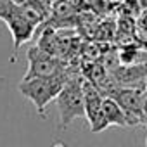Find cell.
Here are the masks:
<instances>
[{
	"mask_svg": "<svg viewBox=\"0 0 147 147\" xmlns=\"http://www.w3.org/2000/svg\"><path fill=\"white\" fill-rule=\"evenodd\" d=\"M71 76L67 75V71L61 73L55 76H47V78H31V80H23L19 83V92L33 102L36 107V113L40 116H45L47 106L57 99L61 94L62 87Z\"/></svg>",
	"mask_w": 147,
	"mask_h": 147,
	"instance_id": "6da1fadb",
	"label": "cell"
},
{
	"mask_svg": "<svg viewBox=\"0 0 147 147\" xmlns=\"http://www.w3.org/2000/svg\"><path fill=\"white\" fill-rule=\"evenodd\" d=\"M82 82H83V78L71 76L55 99L59 119H61V128H66L76 118L85 116V99H83Z\"/></svg>",
	"mask_w": 147,
	"mask_h": 147,
	"instance_id": "7a4b0ae2",
	"label": "cell"
},
{
	"mask_svg": "<svg viewBox=\"0 0 147 147\" xmlns=\"http://www.w3.org/2000/svg\"><path fill=\"white\" fill-rule=\"evenodd\" d=\"M0 21L5 23V26L9 28V31L12 35V40H14L12 61H14L19 49L23 47V43H26L33 38V35L36 31V26H33L26 19L23 7L14 5L11 0H0Z\"/></svg>",
	"mask_w": 147,
	"mask_h": 147,
	"instance_id": "3957f363",
	"label": "cell"
},
{
	"mask_svg": "<svg viewBox=\"0 0 147 147\" xmlns=\"http://www.w3.org/2000/svg\"><path fill=\"white\" fill-rule=\"evenodd\" d=\"M145 90L147 85L142 87H131V88H118L113 99L121 106L126 116L128 126H138V125H147L145 116H144V100H145Z\"/></svg>",
	"mask_w": 147,
	"mask_h": 147,
	"instance_id": "277c9868",
	"label": "cell"
},
{
	"mask_svg": "<svg viewBox=\"0 0 147 147\" xmlns=\"http://www.w3.org/2000/svg\"><path fill=\"white\" fill-rule=\"evenodd\" d=\"M28 71L23 80H31V78H47V76H55L66 71L62 61L57 55H50L43 52L38 45L31 47L28 50Z\"/></svg>",
	"mask_w": 147,
	"mask_h": 147,
	"instance_id": "5b68a950",
	"label": "cell"
},
{
	"mask_svg": "<svg viewBox=\"0 0 147 147\" xmlns=\"http://www.w3.org/2000/svg\"><path fill=\"white\" fill-rule=\"evenodd\" d=\"M82 87H83V99H85V118L88 121L90 131L100 133L109 126L104 118V113H102V99L104 97L99 92V88L87 78H83Z\"/></svg>",
	"mask_w": 147,
	"mask_h": 147,
	"instance_id": "8992f818",
	"label": "cell"
},
{
	"mask_svg": "<svg viewBox=\"0 0 147 147\" xmlns=\"http://www.w3.org/2000/svg\"><path fill=\"white\" fill-rule=\"evenodd\" d=\"M109 75L113 76L116 85L121 88L142 87V85H145V78H147V62L119 64L109 71Z\"/></svg>",
	"mask_w": 147,
	"mask_h": 147,
	"instance_id": "52a82bcc",
	"label": "cell"
},
{
	"mask_svg": "<svg viewBox=\"0 0 147 147\" xmlns=\"http://www.w3.org/2000/svg\"><path fill=\"white\" fill-rule=\"evenodd\" d=\"M102 113H104V118H106L109 126L111 125H114V126H128L125 111L121 109V106L113 97H104L102 99Z\"/></svg>",
	"mask_w": 147,
	"mask_h": 147,
	"instance_id": "ba28073f",
	"label": "cell"
},
{
	"mask_svg": "<svg viewBox=\"0 0 147 147\" xmlns=\"http://www.w3.org/2000/svg\"><path fill=\"white\" fill-rule=\"evenodd\" d=\"M52 14L59 19H64V18H69L73 12H75V5H73L71 0H57V2L52 5Z\"/></svg>",
	"mask_w": 147,
	"mask_h": 147,
	"instance_id": "9c48e42d",
	"label": "cell"
},
{
	"mask_svg": "<svg viewBox=\"0 0 147 147\" xmlns=\"http://www.w3.org/2000/svg\"><path fill=\"white\" fill-rule=\"evenodd\" d=\"M144 116H145V121H147V90H145V100H144Z\"/></svg>",
	"mask_w": 147,
	"mask_h": 147,
	"instance_id": "30bf717a",
	"label": "cell"
},
{
	"mask_svg": "<svg viewBox=\"0 0 147 147\" xmlns=\"http://www.w3.org/2000/svg\"><path fill=\"white\" fill-rule=\"evenodd\" d=\"M54 147H67V145H64V144H61V142H55Z\"/></svg>",
	"mask_w": 147,
	"mask_h": 147,
	"instance_id": "8fae6325",
	"label": "cell"
},
{
	"mask_svg": "<svg viewBox=\"0 0 147 147\" xmlns=\"http://www.w3.org/2000/svg\"><path fill=\"white\" fill-rule=\"evenodd\" d=\"M145 147H147V138H145Z\"/></svg>",
	"mask_w": 147,
	"mask_h": 147,
	"instance_id": "7c38bea8",
	"label": "cell"
}]
</instances>
